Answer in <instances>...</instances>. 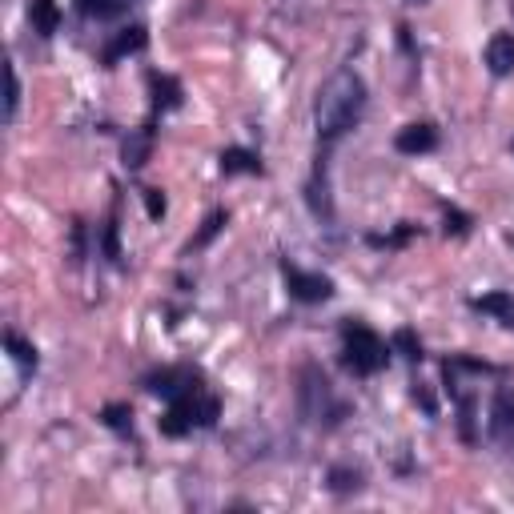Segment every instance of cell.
I'll return each mask as SVG.
<instances>
[{"instance_id": "cell-17", "label": "cell", "mask_w": 514, "mask_h": 514, "mask_svg": "<svg viewBox=\"0 0 514 514\" xmlns=\"http://www.w3.org/2000/svg\"><path fill=\"white\" fill-rule=\"evenodd\" d=\"M330 486H334L338 494L362 490V474H358V470H330Z\"/></svg>"}, {"instance_id": "cell-14", "label": "cell", "mask_w": 514, "mask_h": 514, "mask_svg": "<svg viewBox=\"0 0 514 514\" xmlns=\"http://www.w3.org/2000/svg\"><path fill=\"white\" fill-rule=\"evenodd\" d=\"M149 145H153V133H149V129L133 133V137L125 141V165H129V169H141L145 157H149Z\"/></svg>"}, {"instance_id": "cell-18", "label": "cell", "mask_w": 514, "mask_h": 514, "mask_svg": "<svg viewBox=\"0 0 514 514\" xmlns=\"http://www.w3.org/2000/svg\"><path fill=\"white\" fill-rule=\"evenodd\" d=\"M5 77H9V105H5V117L13 121V117H17V101H21V85H17V69L9 65V69H5Z\"/></svg>"}, {"instance_id": "cell-15", "label": "cell", "mask_w": 514, "mask_h": 514, "mask_svg": "<svg viewBox=\"0 0 514 514\" xmlns=\"http://www.w3.org/2000/svg\"><path fill=\"white\" fill-rule=\"evenodd\" d=\"M5 346H9V354H13L21 366H37V350H33L21 334H5Z\"/></svg>"}, {"instance_id": "cell-8", "label": "cell", "mask_w": 514, "mask_h": 514, "mask_svg": "<svg viewBox=\"0 0 514 514\" xmlns=\"http://www.w3.org/2000/svg\"><path fill=\"white\" fill-rule=\"evenodd\" d=\"M486 69L494 77H510L514 73V37L510 33H494L486 41Z\"/></svg>"}, {"instance_id": "cell-16", "label": "cell", "mask_w": 514, "mask_h": 514, "mask_svg": "<svg viewBox=\"0 0 514 514\" xmlns=\"http://www.w3.org/2000/svg\"><path fill=\"white\" fill-rule=\"evenodd\" d=\"M390 346H394V350H398V354H406V358H410V362H418V358H422V342H418V338H414V334H410V330H398V334H394V342H390Z\"/></svg>"}, {"instance_id": "cell-21", "label": "cell", "mask_w": 514, "mask_h": 514, "mask_svg": "<svg viewBox=\"0 0 514 514\" xmlns=\"http://www.w3.org/2000/svg\"><path fill=\"white\" fill-rule=\"evenodd\" d=\"M221 221H225V213H213V217H209V221H205V229H201V237H197V241H193V245H205V241H209V237H213V233H217V229H221Z\"/></svg>"}, {"instance_id": "cell-2", "label": "cell", "mask_w": 514, "mask_h": 514, "mask_svg": "<svg viewBox=\"0 0 514 514\" xmlns=\"http://www.w3.org/2000/svg\"><path fill=\"white\" fill-rule=\"evenodd\" d=\"M390 362V346L370 330V326H358V322H346L342 326V366L358 378H370L378 374L382 366Z\"/></svg>"}, {"instance_id": "cell-9", "label": "cell", "mask_w": 514, "mask_h": 514, "mask_svg": "<svg viewBox=\"0 0 514 514\" xmlns=\"http://www.w3.org/2000/svg\"><path fill=\"white\" fill-rule=\"evenodd\" d=\"M149 45V37H145V29L141 25H133V29H121L117 37H113V45L105 49V65H117L121 57H129V53H141Z\"/></svg>"}, {"instance_id": "cell-13", "label": "cell", "mask_w": 514, "mask_h": 514, "mask_svg": "<svg viewBox=\"0 0 514 514\" xmlns=\"http://www.w3.org/2000/svg\"><path fill=\"white\" fill-rule=\"evenodd\" d=\"M125 5L129 0H77L81 17H89V21H113V17L125 13Z\"/></svg>"}, {"instance_id": "cell-7", "label": "cell", "mask_w": 514, "mask_h": 514, "mask_svg": "<svg viewBox=\"0 0 514 514\" xmlns=\"http://www.w3.org/2000/svg\"><path fill=\"white\" fill-rule=\"evenodd\" d=\"M197 382H201V378H197L193 370H161V374L149 378V390H153V394H165V398L173 402V398H181V394L201 390Z\"/></svg>"}, {"instance_id": "cell-12", "label": "cell", "mask_w": 514, "mask_h": 514, "mask_svg": "<svg viewBox=\"0 0 514 514\" xmlns=\"http://www.w3.org/2000/svg\"><path fill=\"white\" fill-rule=\"evenodd\" d=\"M221 173H262V161H257V153L249 149H225L221 153Z\"/></svg>"}, {"instance_id": "cell-4", "label": "cell", "mask_w": 514, "mask_h": 514, "mask_svg": "<svg viewBox=\"0 0 514 514\" xmlns=\"http://www.w3.org/2000/svg\"><path fill=\"white\" fill-rule=\"evenodd\" d=\"M286 286H290V298H298L306 306H318L334 294V282L326 274H306L298 266H286Z\"/></svg>"}, {"instance_id": "cell-6", "label": "cell", "mask_w": 514, "mask_h": 514, "mask_svg": "<svg viewBox=\"0 0 514 514\" xmlns=\"http://www.w3.org/2000/svg\"><path fill=\"white\" fill-rule=\"evenodd\" d=\"M434 145H438V133H434V125H426V121L406 125V129H398V137H394V149H398V153H406V157L430 153Z\"/></svg>"}, {"instance_id": "cell-11", "label": "cell", "mask_w": 514, "mask_h": 514, "mask_svg": "<svg viewBox=\"0 0 514 514\" xmlns=\"http://www.w3.org/2000/svg\"><path fill=\"white\" fill-rule=\"evenodd\" d=\"M29 21L41 37H53L61 29V9H57V0H29Z\"/></svg>"}, {"instance_id": "cell-22", "label": "cell", "mask_w": 514, "mask_h": 514, "mask_svg": "<svg viewBox=\"0 0 514 514\" xmlns=\"http://www.w3.org/2000/svg\"><path fill=\"white\" fill-rule=\"evenodd\" d=\"M410 5H430V0H410Z\"/></svg>"}, {"instance_id": "cell-19", "label": "cell", "mask_w": 514, "mask_h": 514, "mask_svg": "<svg viewBox=\"0 0 514 514\" xmlns=\"http://www.w3.org/2000/svg\"><path fill=\"white\" fill-rule=\"evenodd\" d=\"M129 418H133V410H129V406H109V410H105V422H109V426H117V430H125V426H129Z\"/></svg>"}, {"instance_id": "cell-3", "label": "cell", "mask_w": 514, "mask_h": 514, "mask_svg": "<svg viewBox=\"0 0 514 514\" xmlns=\"http://www.w3.org/2000/svg\"><path fill=\"white\" fill-rule=\"evenodd\" d=\"M302 414L310 422H338L346 414V406L334 398L326 374L314 370V366H306V374H302Z\"/></svg>"}, {"instance_id": "cell-5", "label": "cell", "mask_w": 514, "mask_h": 514, "mask_svg": "<svg viewBox=\"0 0 514 514\" xmlns=\"http://www.w3.org/2000/svg\"><path fill=\"white\" fill-rule=\"evenodd\" d=\"M490 438L502 450H514V394L510 390H498L494 394V406H490Z\"/></svg>"}, {"instance_id": "cell-23", "label": "cell", "mask_w": 514, "mask_h": 514, "mask_svg": "<svg viewBox=\"0 0 514 514\" xmlns=\"http://www.w3.org/2000/svg\"><path fill=\"white\" fill-rule=\"evenodd\" d=\"M510 9H514V5H510Z\"/></svg>"}, {"instance_id": "cell-10", "label": "cell", "mask_w": 514, "mask_h": 514, "mask_svg": "<svg viewBox=\"0 0 514 514\" xmlns=\"http://www.w3.org/2000/svg\"><path fill=\"white\" fill-rule=\"evenodd\" d=\"M470 306H474L478 314H490V318H498L502 326H510V330H514V298H510V294L494 290V294H482V298H474Z\"/></svg>"}, {"instance_id": "cell-1", "label": "cell", "mask_w": 514, "mask_h": 514, "mask_svg": "<svg viewBox=\"0 0 514 514\" xmlns=\"http://www.w3.org/2000/svg\"><path fill=\"white\" fill-rule=\"evenodd\" d=\"M366 113V81L354 69H338L322 81L318 97H314V125L318 137L338 141L342 133H350Z\"/></svg>"}, {"instance_id": "cell-20", "label": "cell", "mask_w": 514, "mask_h": 514, "mask_svg": "<svg viewBox=\"0 0 514 514\" xmlns=\"http://www.w3.org/2000/svg\"><path fill=\"white\" fill-rule=\"evenodd\" d=\"M145 205H149V217H161V213H165V197H161V189H145Z\"/></svg>"}]
</instances>
